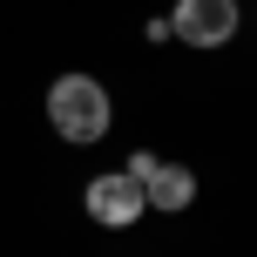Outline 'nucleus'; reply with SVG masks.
<instances>
[{
    "mask_svg": "<svg viewBox=\"0 0 257 257\" xmlns=\"http://www.w3.org/2000/svg\"><path fill=\"white\" fill-rule=\"evenodd\" d=\"M237 0H176V14H169V41H183V48L196 54H217L237 41Z\"/></svg>",
    "mask_w": 257,
    "mask_h": 257,
    "instance_id": "obj_2",
    "label": "nucleus"
},
{
    "mask_svg": "<svg viewBox=\"0 0 257 257\" xmlns=\"http://www.w3.org/2000/svg\"><path fill=\"white\" fill-rule=\"evenodd\" d=\"M81 210H88V223H102V230H128V223L149 217V203H142V183L128 176V169H102V176H88Z\"/></svg>",
    "mask_w": 257,
    "mask_h": 257,
    "instance_id": "obj_3",
    "label": "nucleus"
},
{
    "mask_svg": "<svg viewBox=\"0 0 257 257\" xmlns=\"http://www.w3.org/2000/svg\"><path fill=\"white\" fill-rule=\"evenodd\" d=\"M48 128L61 142H75V149H88V142H102L108 128H115V95L102 88L95 75H54L48 81Z\"/></svg>",
    "mask_w": 257,
    "mask_h": 257,
    "instance_id": "obj_1",
    "label": "nucleus"
},
{
    "mask_svg": "<svg viewBox=\"0 0 257 257\" xmlns=\"http://www.w3.org/2000/svg\"><path fill=\"white\" fill-rule=\"evenodd\" d=\"M142 203H149V210H163V217H183V210L196 203V169L163 163V156H156V169L142 176Z\"/></svg>",
    "mask_w": 257,
    "mask_h": 257,
    "instance_id": "obj_4",
    "label": "nucleus"
}]
</instances>
